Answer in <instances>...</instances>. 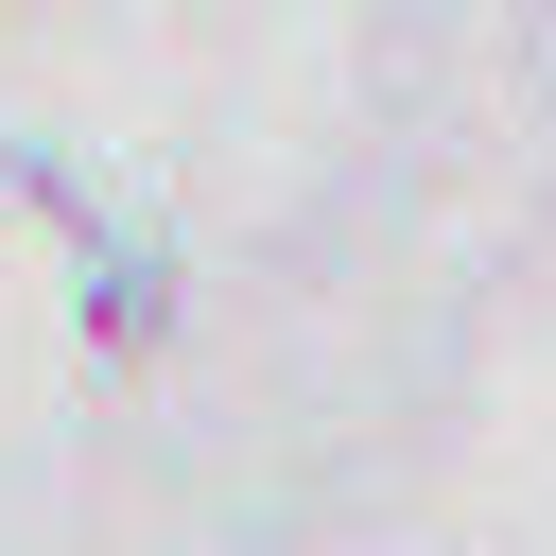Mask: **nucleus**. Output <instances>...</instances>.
Masks as SVG:
<instances>
[{
    "label": "nucleus",
    "mask_w": 556,
    "mask_h": 556,
    "mask_svg": "<svg viewBox=\"0 0 556 556\" xmlns=\"http://www.w3.org/2000/svg\"><path fill=\"white\" fill-rule=\"evenodd\" d=\"M87 330H104V348H139V330H174V278H156L139 243H87Z\"/></svg>",
    "instance_id": "f257e3e1"
}]
</instances>
